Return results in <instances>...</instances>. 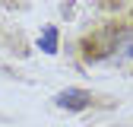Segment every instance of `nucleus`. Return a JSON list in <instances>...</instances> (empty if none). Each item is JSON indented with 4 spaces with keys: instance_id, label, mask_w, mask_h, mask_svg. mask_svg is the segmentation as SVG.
Listing matches in <instances>:
<instances>
[{
    "instance_id": "2",
    "label": "nucleus",
    "mask_w": 133,
    "mask_h": 127,
    "mask_svg": "<svg viewBox=\"0 0 133 127\" xmlns=\"http://www.w3.org/2000/svg\"><path fill=\"white\" fill-rule=\"evenodd\" d=\"M38 48H41L44 54H57V29L54 26H44L41 38H38Z\"/></svg>"
},
{
    "instance_id": "3",
    "label": "nucleus",
    "mask_w": 133,
    "mask_h": 127,
    "mask_svg": "<svg viewBox=\"0 0 133 127\" xmlns=\"http://www.w3.org/2000/svg\"><path fill=\"white\" fill-rule=\"evenodd\" d=\"M121 51H124L127 57H133V38H130V32H127V38H124V45H121Z\"/></svg>"
},
{
    "instance_id": "1",
    "label": "nucleus",
    "mask_w": 133,
    "mask_h": 127,
    "mask_svg": "<svg viewBox=\"0 0 133 127\" xmlns=\"http://www.w3.org/2000/svg\"><path fill=\"white\" fill-rule=\"evenodd\" d=\"M89 102H92V95L86 89H63L54 99V105H60L66 111H82V108H89Z\"/></svg>"
}]
</instances>
